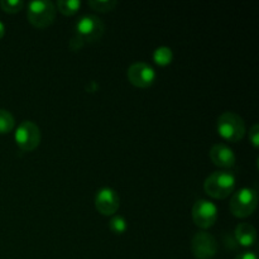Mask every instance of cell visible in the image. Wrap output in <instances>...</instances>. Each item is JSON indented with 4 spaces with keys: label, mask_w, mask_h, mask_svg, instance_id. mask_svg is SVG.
<instances>
[{
    "label": "cell",
    "mask_w": 259,
    "mask_h": 259,
    "mask_svg": "<svg viewBox=\"0 0 259 259\" xmlns=\"http://www.w3.org/2000/svg\"><path fill=\"white\" fill-rule=\"evenodd\" d=\"M235 189V176L229 171L212 172L204 182V190L210 197L218 200L227 199Z\"/></svg>",
    "instance_id": "obj_1"
},
{
    "label": "cell",
    "mask_w": 259,
    "mask_h": 259,
    "mask_svg": "<svg viewBox=\"0 0 259 259\" xmlns=\"http://www.w3.org/2000/svg\"><path fill=\"white\" fill-rule=\"evenodd\" d=\"M217 131L223 139L228 142H239L245 134V123L242 116L233 111H225L218 118Z\"/></svg>",
    "instance_id": "obj_2"
},
{
    "label": "cell",
    "mask_w": 259,
    "mask_h": 259,
    "mask_svg": "<svg viewBox=\"0 0 259 259\" xmlns=\"http://www.w3.org/2000/svg\"><path fill=\"white\" fill-rule=\"evenodd\" d=\"M258 205V194L254 189L243 187L233 195L229 202V209L234 217L248 218L254 212Z\"/></svg>",
    "instance_id": "obj_3"
},
{
    "label": "cell",
    "mask_w": 259,
    "mask_h": 259,
    "mask_svg": "<svg viewBox=\"0 0 259 259\" xmlns=\"http://www.w3.org/2000/svg\"><path fill=\"white\" fill-rule=\"evenodd\" d=\"M28 20L35 28H47L55 20L56 7L50 0H37L28 4Z\"/></svg>",
    "instance_id": "obj_4"
},
{
    "label": "cell",
    "mask_w": 259,
    "mask_h": 259,
    "mask_svg": "<svg viewBox=\"0 0 259 259\" xmlns=\"http://www.w3.org/2000/svg\"><path fill=\"white\" fill-rule=\"evenodd\" d=\"M104 23L99 17L88 14L81 17L75 25L76 37L80 38L83 43H94L100 40L104 34Z\"/></svg>",
    "instance_id": "obj_5"
},
{
    "label": "cell",
    "mask_w": 259,
    "mask_h": 259,
    "mask_svg": "<svg viewBox=\"0 0 259 259\" xmlns=\"http://www.w3.org/2000/svg\"><path fill=\"white\" fill-rule=\"evenodd\" d=\"M14 138L15 143L22 151L32 152L39 146L40 131L35 123L30 120H24L17 126Z\"/></svg>",
    "instance_id": "obj_6"
},
{
    "label": "cell",
    "mask_w": 259,
    "mask_h": 259,
    "mask_svg": "<svg viewBox=\"0 0 259 259\" xmlns=\"http://www.w3.org/2000/svg\"><path fill=\"white\" fill-rule=\"evenodd\" d=\"M218 207L207 200H197L192 207V220L201 229H209L217 223Z\"/></svg>",
    "instance_id": "obj_7"
},
{
    "label": "cell",
    "mask_w": 259,
    "mask_h": 259,
    "mask_svg": "<svg viewBox=\"0 0 259 259\" xmlns=\"http://www.w3.org/2000/svg\"><path fill=\"white\" fill-rule=\"evenodd\" d=\"M126 76L132 85L139 89L151 88L156 81V71L146 62H136L128 68Z\"/></svg>",
    "instance_id": "obj_8"
},
{
    "label": "cell",
    "mask_w": 259,
    "mask_h": 259,
    "mask_svg": "<svg viewBox=\"0 0 259 259\" xmlns=\"http://www.w3.org/2000/svg\"><path fill=\"white\" fill-rule=\"evenodd\" d=\"M191 250L197 259H212L218 252L217 239L210 233H196L191 240Z\"/></svg>",
    "instance_id": "obj_9"
},
{
    "label": "cell",
    "mask_w": 259,
    "mask_h": 259,
    "mask_svg": "<svg viewBox=\"0 0 259 259\" xmlns=\"http://www.w3.org/2000/svg\"><path fill=\"white\" fill-rule=\"evenodd\" d=\"M120 199L115 190L110 187H103L95 195V207L101 215L110 217L114 215L119 209Z\"/></svg>",
    "instance_id": "obj_10"
},
{
    "label": "cell",
    "mask_w": 259,
    "mask_h": 259,
    "mask_svg": "<svg viewBox=\"0 0 259 259\" xmlns=\"http://www.w3.org/2000/svg\"><path fill=\"white\" fill-rule=\"evenodd\" d=\"M209 157L212 163L220 168H232L237 161L233 149L224 143H218L212 146L209 152Z\"/></svg>",
    "instance_id": "obj_11"
},
{
    "label": "cell",
    "mask_w": 259,
    "mask_h": 259,
    "mask_svg": "<svg viewBox=\"0 0 259 259\" xmlns=\"http://www.w3.org/2000/svg\"><path fill=\"white\" fill-rule=\"evenodd\" d=\"M234 235L235 240L242 247H253L257 242V230L253 225L248 224V223H242V224L237 225Z\"/></svg>",
    "instance_id": "obj_12"
},
{
    "label": "cell",
    "mask_w": 259,
    "mask_h": 259,
    "mask_svg": "<svg viewBox=\"0 0 259 259\" xmlns=\"http://www.w3.org/2000/svg\"><path fill=\"white\" fill-rule=\"evenodd\" d=\"M55 7L63 15L71 17V15H75L80 10L81 2L80 0H58Z\"/></svg>",
    "instance_id": "obj_13"
},
{
    "label": "cell",
    "mask_w": 259,
    "mask_h": 259,
    "mask_svg": "<svg viewBox=\"0 0 259 259\" xmlns=\"http://www.w3.org/2000/svg\"><path fill=\"white\" fill-rule=\"evenodd\" d=\"M153 60L157 65L167 66L172 62V60H174V53H172V50L169 47L162 46V47H158L154 51Z\"/></svg>",
    "instance_id": "obj_14"
},
{
    "label": "cell",
    "mask_w": 259,
    "mask_h": 259,
    "mask_svg": "<svg viewBox=\"0 0 259 259\" xmlns=\"http://www.w3.org/2000/svg\"><path fill=\"white\" fill-rule=\"evenodd\" d=\"M14 116L5 109H0V134H8L14 129Z\"/></svg>",
    "instance_id": "obj_15"
},
{
    "label": "cell",
    "mask_w": 259,
    "mask_h": 259,
    "mask_svg": "<svg viewBox=\"0 0 259 259\" xmlns=\"http://www.w3.org/2000/svg\"><path fill=\"white\" fill-rule=\"evenodd\" d=\"M89 5H90L94 10L106 13L111 12V10L118 5V2H116V0H90V2H89Z\"/></svg>",
    "instance_id": "obj_16"
},
{
    "label": "cell",
    "mask_w": 259,
    "mask_h": 259,
    "mask_svg": "<svg viewBox=\"0 0 259 259\" xmlns=\"http://www.w3.org/2000/svg\"><path fill=\"white\" fill-rule=\"evenodd\" d=\"M0 7L5 13L15 14L24 8V2H22V0H2Z\"/></svg>",
    "instance_id": "obj_17"
},
{
    "label": "cell",
    "mask_w": 259,
    "mask_h": 259,
    "mask_svg": "<svg viewBox=\"0 0 259 259\" xmlns=\"http://www.w3.org/2000/svg\"><path fill=\"white\" fill-rule=\"evenodd\" d=\"M109 228H110L111 232L115 233V234H123V233H125L126 228H128V224H126V220L124 219L123 217L116 215V217H114L113 219L110 220V223H109Z\"/></svg>",
    "instance_id": "obj_18"
},
{
    "label": "cell",
    "mask_w": 259,
    "mask_h": 259,
    "mask_svg": "<svg viewBox=\"0 0 259 259\" xmlns=\"http://www.w3.org/2000/svg\"><path fill=\"white\" fill-rule=\"evenodd\" d=\"M249 141H250V143H252V146L254 147V148H258V147H259V125H258V124H254V125L250 128Z\"/></svg>",
    "instance_id": "obj_19"
},
{
    "label": "cell",
    "mask_w": 259,
    "mask_h": 259,
    "mask_svg": "<svg viewBox=\"0 0 259 259\" xmlns=\"http://www.w3.org/2000/svg\"><path fill=\"white\" fill-rule=\"evenodd\" d=\"M234 259H258L254 252H243L239 253Z\"/></svg>",
    "instance_id": "obj_20"
},
{
    "label": "cell",
    "mask_w": 259,
    "mask_h": 259,
    "mask_svg": "<svg viewBox=\"0 0 259 259\" xmlns=\"http://www.w3.org/2000/svg\"><path fill=\"white\" fill-rule=\"evenodd\" d=\"M4 34H5V25H4V23L0 20V39L4 37Z\"/></svg>",
    "instance_id": "obj_21"
}]
</instances>
